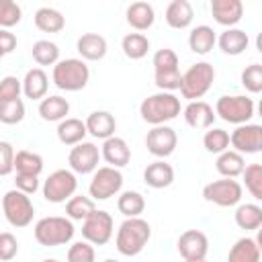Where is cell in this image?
Masks as SVG:
<instances>
[{"instance_id":"cell-40","label":"cell","mask_w":262,"mask_h":262,"mask_svg":"<svg viewBox=\"0 0 262 262\" xmlns=\"http://www.w3.org/2000/svg\"><path fill=\"white\" fill-rule=\"evenodd\" d=\"M244 184L248 188V192L256 199L262 201V164H250L244 170Z\"/></svg>"},{"instance_id":"cell-15","label":"cell","mask_w":262,"mask_h":262,"mask_svg":"<svg viewBox=\"0 0 262 262\" xmlns=\"http://www.w3.org/2000/svg\"><path fill=\"white\" fill-rule=\"evenodd\" d=\"M231 147L239 154L262 151V125L242 123L231 131Z\"/></svg>"},{"instance_id":"cell-41","label":"cell","mask_w":262,"mask_h":262,"mask_svg":"<svg viewBox=\"0 0 262 262\" xmlns=\"http://www.w3.org/2000/svg\"><path fill=\"white\" fill-rule=\"evenodd\" d=\"M23 18V10L14 0H0V25L2 29H10L18 25Z\"/></svg>"},{"instance_id":"cell-24","label":"cell","mask_w":262,"mask_h":262,"mask_svg":"<svg viewBox=\"0 0 262 262\" xmlns=\"http://www.w3.org/2000/svg\"><path fill=\"white\" fill-rule=\"evenodd\" d=\"M86 133H88L86 121H80V119H74V117H66L57 125V139L63 145H76V143L84 141Z\"/></svg>"},{"instance_id":"cell-2","label":"cell","mask_w":262,"mask_h":262,"mask_svg":"<svg viewBox=\"0 0 262 262\" xmlns=\"http://www.w3.org/2000/svg\"><path fill=\"white\" fill-rule=\"evenodd\" d=\"M139 115L149 125H164L180 115V98L168 90L147 96L139 104Z\"/></svg>"},{"instance_id":"cell-16","label":"cell","mask_w":262,"mask_h":262,"mask_svg":"<svg viewBox=\"0 0 262 262\" xmlns=\"http://www.w3.org/2000/svg\"><path fill=\"white\" fill-rule=\"evenodd\" d=\"M182 115H184L186 125H190L192 129H209L213 125L215 117H217L213 106L209 102H205V100H190L184 106Z\"/></svg>"},{"instance_id":"cell-13","label":"cell","mask_w":262,"mask_h":262,"mask_svg":"<svg viewBox=\"0 0 262 262\" xmlns=\"http://www.w3.org/2000/svg\"><path fill=\"white\" fill-rule=\"evenodd\" d=\"M178 254L186 262H203L209 252V237L199 229H186L178 237Z\"/></svg>"},{"instance_id":"cell-29","label":"cell","mask_w":262,"mask_h":262,"mask_svg":"<svg viewBox=\"0 0 262 262\" xmlns=\"http://www.w3.org/2000/svg\"><path fill=\"white\" fill-rule=\"evenodd\" d=\"M262 256L258 244H256V237H239L229 254H227V260L229 262H258Z\"/></svg>"},{"instance_id":"cell-50","label":"cell","mask_w":262,"mask_h":262,"mask_svg":"<svg viewBox=\"0 0 262 262\" xmlns=\"http://www.w3.org/2000/svg\"><path fill=\"white\" fill-rule=\"evenodd\" d=\"M12 49H16V37L8 29H2L0 31V53L8 55Z\"/></svg>"},{"instance_id":"cell-9","label":"cell","mask_w":262,"mask_h":262,"mask_svg":"<svg viewBox=\"0 0 262 262\" xmlns=\"http://www.w3.org/2000/svg\"><path fill=\"white\" fill-rule=\"evenodd\" d=\"M242 194H244L242 184L229 176H223L221 180H213L203 188V199L217 207H235L242 201Z\"/></svg>"},{"instance_id":"cell-33","label":"cell","mask_w":262,"mask_h":262,"mask_svg":"<svg viewBox=\"0 0 262 262\" xmlns=\"http://www.w3.org/2000/svg\"><path fill=\"white\" fill-rule=\"evenodd\" d=\"M94 211H96V205H94L92 196L74 194L70 201H66V215L70 219H74V221H84Z\"/></svg>"},{"instance_id":"cell-8","label":"cell","mask_w":262,"mask_h":262,"mask_svg":"<svg viewBox=\"0 0 262 262\" xmlns=\"http://www.w3.org/2000/svg\"><path fill=\"white\" fill-rule=\"evenodd\" d=\"M78 188V178L74 170H55L43 182V196L47 203H66L74 196Z\"/></svg>"},{"instance_id":"cell-6","label":"cell","mask_w":262,"mask_h":262,"mask_svg":"<svg viewBox=\"0 0 262 262\" xmlns=\"http://www.w3.org/2000/svg\"><path fill=\"white\" fill-rule=\"evenodd\" d=\"M2 211H4L6 221L12 227H27L35 217V207H33L29 194L23 192L20 188L8 190L2 196Z\"/></svg>"},{"instance_id":"cell-52","label":"cell","mask_w":262,"mask_h":262,"mask_svg":"<svg viewBox=\"0 0 262 262\" xmlns=\"http://www.w3.org/2000/svg\"><path fill=\"white\" fill-rule=\"evenodd\" d=\"M256 49L262 53V31L258 33V37H256Z\"/></svg>"},{"instance_id":"cell-32","label":"cell","mask_w":262,"mask_h":262,"mask_svg":"<svg viewBox=\"0 0 262 262\" xmlns=\"http://www.w3.org/2000/svg\"><path fill=\"white\" fill-rule=\"evenodd\" d=\"M233 219H235V225L239 229H246V231H252V229H258L262 225V209L254 203H246V205H239L233 213Z\"/></svg>"},{"instance_id":"cell-49","label":"cell","mask_w":262,"mask_h":262,"mask_svg":"<svg viewBox=\"0 0 262 262\" xmlns=\"http://www.w3.org/2000/svg\"><path fill=\"white\" fill-rule=\"evenodd\" d=\"M14 184H16V188H20L23 192H27V194H35V192H37V188H39V176H35V174H20V172H16Z\"/></svg>"},{"instance_id":"cell-23","label":"cell","mask_w":262,"mask_h":262,"mask_svg":"<svg viewBox=\"0 0 262 262\" xmlns=\"http://www.w3.org/2000/svg\"><path fill=\"white\" fill-rule=\"evenodd\" d=\"M194 18V10L188 0H172L166 8V23L172 29H186Z\"/></svg>"},{"instance_id":"cell-53","label":"cell","mask_w":262,"mask_h":262,"mask_svg":"<svg viewBox=\"0 0 262 262\" xmlns=\"http://www.w3.org/2000/svg\"><path fill=\"white\" fill-rule=\"evenodd\" d=\"M258 113H260V117H262V100L258 102Z\"/></svg>"},{"instance_id":"cell-38","label":"cell","mask_w":262,"mask_h":262,"mask_svg":"<svg viewBox=\"0 0 262 262\" xmlns=\"http://www.w3.org/2000/svg\"><path fill=\"white\" fill-rule=\"evenodd\" d=\"M203 145L211 154H221V151H225L231 145V135L225 129H219V127H213L211 129L209 127V131L203 137Z\"/></svg>"},{"instance_id":"cell-3","label":"cell","mask_w":262,"mask_h":262,"mask_svg":"<svg viewBox=\"0 0 262 262\" xmlns=\"http://www.w3.org/2000/svg\"><path fill=\"white\" fill-rule=\"evenodd\" d=\"M51 80L59 90L78 92V90L86 88V84L90 80V70H88L84 59L68 57V59H61L53 66Z\"/></svg>"},{"instance_id":"cell-42","label":"cell","mask_w":262,"mask_h":262,"mask_svg":"<svg viewBox=\"0 0 262 262\" xmlns=\"http://www.w3.org/2000/svg\"><path fill=\"white\" fill-rule=\"evenodd\" d=\"M242 86L252 94L262 92V66L260 63H252L242 72Z\"/></svg>"},{"instance_id":"cell-10","label":"cell","mask_w":262,"mask_h":262,"mask_svg":"<svg viewBox=\"0 0 262 262\" xmlns=\"http://www.w3.org/2000/svg\"><path fill=\"white\" fill-rule=\"evenodd\" d=\"M123 186V174L115 166H102L94 170V176L90 180L88 192L94 201H106L121 192Z\"/></svg>"},{"instance_id":"cell-46","label":"cell","mask_w":262,"mask_h":262,"mask_svg":"<svg viewBox=\"0 0 262 262\" xmlns=\"http://www.w3.org/2000/svg\"><path fill=\"white\" fill-rule=\"evenodd\" d=\"M23 90V82L14 76H4L2 82H0V102L2 100H12V98H18Z\"/></svg>"},{"instance_id":"cell-44","label":"cell","mask_w":262,"mask_h":262,"mask_svg":"<svg viewBox=\"0 0 262 262\" xmlns=\"http://www.w3.org/2000/svg\"><path fill=\"white\" fill-rule=\"evenodd\" d=\"M92 246H94V244L88 242V239L72 244L70 250H68V260H70V262H92V260L96 258V252H94Z\"/></svg>"},{"instance_id":"cell-47","label":"cell","mask_w":262,"mask_h":262,"mask_svg":"<svg viewBox=\"0 0 262 262\" xmlns=\"http://www.w3.org/2000/svg\"><path fill=\"white\" fill-rule=\"evenodd\" d=\"M18 252V242L16 237L10 233V231H2L0 233V260L2 262H8L16 256Z\"/></svg>"},{"instance_id":"cell-1","label":"cell","mask_w":262,"mask_h":262,"mask_svg":"<svg viewBox=\"0 0 262 262\" xmlns=\"http://www.w3.org/2000/svg\"><path fill=\"white\" fill-rule=\"evenodd\" d=\"M149 237H151V227L145 219L127 217L117 229L115 246H117L119 254H123V256H137L147 246Z\"/></svg>"},{"instance_id":"cell-48","label":"cell","mask_w":262,"mask_h":262,"mask_svg":"<svg viewBox=\"0 0 262 262\" xmlns=\"http://www.w3.org/2000/svg\"><path fill=\"white\" fill-rule=\"evenodd\" d=\"M14 158L16 151L12 149V145L8 141H0V174L8 176L14 170Z\"/></svg>"},{"instance_id":"cell-22","label":"cell","mask_w":262,"mask_h":262,"mask_svg":"<svg viewBox=\"0 0 262 262\" xmlns=\"http://www.w3.org/2000/svg\"><path fill=\"white\" fill-rule=\"evenodd\" d=\"M143 180L151 188H166L174 182V168L170 164H166L164 160L151 162L143 170Z\"/></svg>"},{"instance_id":"cell-4","label":"cell","mask_w":262,"mask_h":262,"mask_svg":"<svg viewBox=\"0 0 262 262\" xmlns=\"http://www.w3.org/2000/svg\"><path fill=\"white\" fill-rule=\"evenodd\" d=\"M74 219L70 217H57V215H51V217H43L35 223V239L45 246V248H55V246H63L68 242H72L74 237Z\"/></svg>"},{"instance_id":"cell-19","label":"cell","mask_w":262,"mask_h":262,"mask_svg":"<svg viewBox=\"0 0 262 262\" xmlns=\"http://www.w3.org/2000/svg\"><path fill=\"white\" fill-rule=\"evenodd\" d=\"M76 49L78 53L82 55V59L86 61H98L106 55V39L98 33H84L78 43H76Z\"/></svg>"},{"instance_id":"cell-11","label":"cell","mask_w":262,"mask_h":262,"mask_svg":"<svg viewBox=\"0 0 262 262\" xmlns=\"http://www.w3.org/2000/svg\"><path fill=\"white\" fill-rule=\"evenodd\" d=\"M113 227L115 223H113L111 213L96 209L82 221V237L92 242L94 246H104L113 237Z\"/></svg>"},{"instance_id":"cell-27","label":"cell","mask_w":262,"mask_h":262,"mask_svg":"<svg viewBox=\"0 0 262 262\" xmlns=\"http://www.w3.org/2000/svg\"><path fill=\"white\" fill-rule=\"evenodd\" d=\"M215 43H217V37H215V31L209 25H199L188 35V47L196 55H207L213 49Z\"/></svg>"},{"instance_id":"cell-17","label":"cell","mask_w":262,"mask_h":262,"mask_svg":"<svg viewBox=\"0 0 262 262\" xmlns=\"http://www.w3.org/2000/svg\"><path fill=\"white\" fill-rule=\"evenodd\" d=\"M211 14L223 27H233L244 16L242 0H211Z\"/></svg>"},{"instance_id":"cell-39","label":"cell","mask_w":262,"mask_h":262,"mask_svg":"<svg viewBox=\"0 0 262 262\" xmlns=\"http://www.w3.org/2000/svg\"><path fill=\"white\" fill-rule=\"evenodd\" d=\"M23 119H25V102L20 100V96L0 102V121L4 125H14L20 123Z\"/></svg>"},{"instance_id":"cell-36","label":"cell","mask_w":262,"mask_h":262,"mask_svg":"<svg viewBox=\"0 0 262 262\" xmlns=\"http://www.w3.org/2000/svg\"><path fill=\"white\" fill-rule=\"evenodd\" d=\"M31 55L39 66H55L59 61V47L49 39H41L33 43Z\"/></svg>"},{"instance_id":"cell-43","label":"cell","mask_w":262,"mask_h":262,"mask_svg":"<svg viewBox=\"0 0 262 262\" xmlns=\"http://www.w3.org/2000/svg\"><path fill=\"white\" fill-rule=\"evenodd\" d=\"M154 80H156V86H158L160 90L174 92V90H180V84H182V74H180V70L154 72Z\"/></svg>"},{"instance_id":"cell-12","label":"cell","mask_w":262,"mask_h":262,"mask_svg":"<svg viewBox=\"0 0 262 262\" xmlns=\"http://www.w3.org/2000/svg\"><path fill=\"white\" fill-rule=\"evenodd\" d=\"M100 156L102 151H98V147L92 141H80L72 147L68 156V164L76 174H90L98 168Z\"/></svg>"},{"instance_id":"cell-51","label":"cell","mask_w":262,"mask_h":262,"mask_svg":"<svg viewBox=\"0 0 262 262\" xmlns=\"http://www.w3.org/2000/svg\"><path fill=\"white\" fill-rule=\"evenodd\" d=\"M258 233H256V244H258V248H260V252H262V225L256 229Z\"/></svg>"},{"instance_id":"cell-18","label":"cell","mask_w":262,"mask_h":262,"mask_svg":"<svg viewBox=\"0 0 262 262\" xmlns=\"http://www.w3.org/2000/svg\"><path fill=\"white\" fill-rule=\"evenodd\" d=\"M100 151H102L104 162H106L108 166H115V168H123V166H127L129 160H131V149H129L127 141H125L123 137H117V135L104 139Z\"/></svg>"},{"instance_id":"cell-7","label":"cell","mask_w":262,"mask_h":262,"mask_svg":"<svg viewBox=\"0 0 262 262\" xmlns=\"http://www.w3.org/2000/svg\"><path fill=\"white\" fill-rule=\"evenodd\" d=\"M254 100L244 96V94H233V96H221L215 104V113L219 119L231 125H242L248 123L254 117Z\"/></svg>"},{"instance_id":"cell-30","label":"cell","mask_w":262,"mask_h":262,"mask_svg":"<svg viewBox=\"0 0 262 262\" xmlns=\"http://www.w3.org/2000/svg\"><path fill=\"white\" fill-rule=\"evenodd\" d=\"M248 33L246 31H242V29H233V27H229L227 31H223L221 33V37H219V47H221V51L223 53H227V55H239V53H244L246 49H248Z\"/></svg>"},{"instance_id":"cell-26","label":"cell","mask_w":262,"mask_h":262,"mask_svg":"<svg viewBox=\"0 0 262 262\" xmlns=\"http://www.w3.org/2000/svg\"><path fill=\"white\" fill-rule=\"evenodd\" d=\"M215 168L221 176H229V178H237L244 174L246 170V162H244V156L237 151V149H225L217 156V162H215Z\"/></svg>"},{"instance_id":"cell-5","label":"cell","mask_w":262,"mask_h":262,"mask_svg":"<svg viewBox=\"0 0 262 262\" xmlns=\"http://www.w3.org/2000/svg\"><path fill=\"white\" fill-rule=\"evenodd\" d=\"M213 80H215V68L209 61H199L190 66L182 74V84H180L182 98H188V100L203 98L213 86Z\"/></svg>"},{"instance_id":"cell-37","label":"cell","mask_w":262,"mask_h":262,"mask_svg":"<svg viewBox=\"0 0 262 262\" xmlns=\"http://www.w3.org/2000/svg\"><path fill=\"white\" fill-rule=\"evenodd\" d=\"M14 170L20 172V174L39 176L43 172V158L39 154H35V151L20 149V151H16V158H14Z\"/></svg>"},{"instance_id":"cell-25","label":"cell","mask_w":262,"mask_h":262,"mask_svg":"<svg viewBox=\"0 0 262 262\" xmlns=\"http://www.w3.org/2000/svg\"><path fill=\"white\" fill-rule=\"evenodd\" d=\"M156 20L154 6L149 2H133L127 8V23L135 31H147Z\"/></svg>"},{"instance_id":"cell-34","label":"cell","mask_w":262,"mask_h":262,"mask_svg":"<svg viewBox=\"0 0 262 262\" xmlns=\"http://www.w3.org/2000/svg\"><path fill=\"white\" fill-rule=\"evenodd\" d=\"M121 49L129 59H141L149 51V39L141 33H129L121 41Z\"/></svg>"},{"instance_id":"cell-14","label":"cell","mask_w":262,"mask_h":262,"mask_svg":"<svg viewBox=\"0 0 262 262\" xmlns=\"http://www.w3.org/2000/svg\"><path fill=\"white\" fill-rule=\"evenodd\" d=\"M176 143H178L176 131L168 125H154V129L147 131L145 137V147L156 158H168L176 149Z\"/></svg>"},{"instance_id":"cell-35","label":"cell","mask_w":262,"mask_h":262,"mask_svg":"<svg viewBox=\"0 0 262 262\" xmlns=\"http://www.w3.org/2000/svg\"><path fill=\"white\" fill-rule=\"evenodd\" d=\"M117 209L125 217H139L145 209V199L137 190H125L117 199Z\"/></svg>"},{"instance_id":"cell-45","label":"cell","mask_w":262,"mask_h":262,"mask_svg":"<svg viewBox=\"0 0 262 262\" xmlns=\"http://www.w3.org/2000/svg\"><path fill=\"white\" fill-rule=\"evenodd\" d=\"M151 63H154V72L178 70V55H176L172 49L164 47V49H158V51L154 53V59H151Z\"/></svg>"},{"instance_id":"cell-20","label":"cell","mask_w":262,"mask_h":262,"mask_svg":"<svg viewBox=\"0 0 262 262\" xmlns=\"http://www.w3.org/2000/svg\"><path fill=\"white\" fill-rule=\"evenodd\" d=\"M86 127H88V133L96 139H108L115 135V129H117V121L115 117L108 113V111H94L88 115L86 119Z\"/></svg>"},{"instance_id":"cell-31","label":"cell","mask_w":262,"mask_h":262,"mask_svg":"<svg viewBox=\"0 0 262 262\" xmlns=\"http://www.w3.org/2000/svg\"><path fill=\"white\" fill-rule=\"evenodd\" d=\"M35 27L41 33H59L66 27V18H63V14L59 10L43 6V8H39L35 12Z\"/></svg>"},{"instance_id":"cell-28","label":"cell","mask_w":262,"mask_h":262,"mask_svg":"<svg viewBox=\"0 0 262 262\" xmlns=\"http://www.w3.org/2000/svg\"><path fill=\"white\" fill-rule=\"evenodd\" d=\"M70 113V102L63 96H45L39 102V115L43 121L55 123V121H63Z\"/></svg>"},{"instance_id":"cell-21","label":"cell","mask_w":262,"mask_h":262,"mask_svg":"<svg viewBox=\"0 0 262 262\" xmlns=\"http://www.w3.org/2000/svg\"><path fill=\"white\" fill-rule=\"evenodd\" d=\"M49 88V78L41 68H31L23 78V92L31 100H43Z\"/></svg>"}]
</instances>
